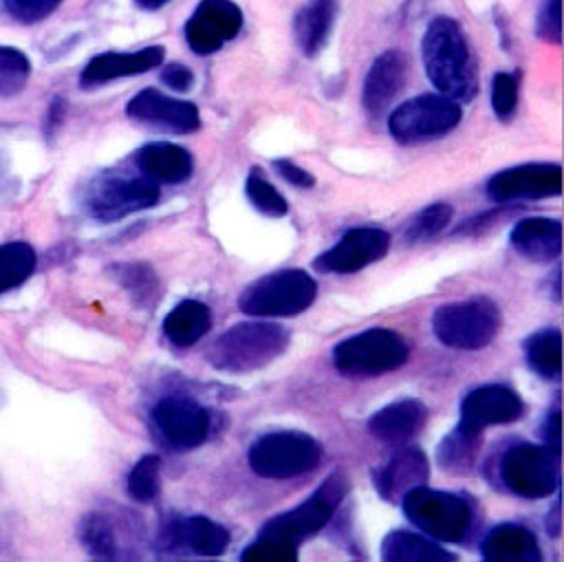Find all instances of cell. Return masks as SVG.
<instances>
[{"instance_id":"bcb514c9","label":"cell","mask_w":564,"mask_h":562,"mask_svg":"<svg viewBox=\"0 0 564 562\" xmlns=\"http://www.w3.org/2000/svg\"><path fill=\"white\" fill-rule=\"evenodd\" d=\"M139 7H143V9H159V7H163V4H167L170 0H134Z\"/></svg>"},{"instance_id":"f1b7e54d","label":"cell","mask_w":564,"mask_h":562,"mask_svg":"<svg viewBox=\"0 0 564 562\" xmlns=\"http://www.w3.org/2000/svg\"><path fill=\"white\" fill-rule=\"evenodd\" d=\"M527 366L542 379H560L562 375V333L555 326L533 331L522 342Z\"/></svg>"},{"instance_id":"44dd1931","label":"cell","mask_w":564,"mask_h":562,"mask_svg":"<svg viewBox=\"0 0 564 562\" xmlns=\"http://www.w3.org/2000/svg\"><path fill=\"white\" fill-rule=\"evenodd\" d=\"M405 84V60L399 51L381 53L368 68L361 86V104L370 117H379Z\"/></svg>"},{"instance_id":"8fae6325","label":"cell","mask_w":564,"mask_h":562,"mask_svg":"<svg viewBox=\"0 0 564 562\" xmlns=\"http://www.w3.org/2000/svg\"><path fill=\"white\" fill-rule=\"evenodd\" d=\"M159 183L148 179L145 174H104L88 185L84 205L95 220L115 223L128 214L154 207L159 203Z\"/></svg>"},{"instance_id":"8d00e7d4","label":"cell","mask_w":564,"mask_h":562,"mask_svg":"<svg viewBox=\"0 0 564 562\" xmlns=\"http://www.w3.org/2000/svg\"><path fill=\"white\" fill-rule=\"evenodd\" d=\"M31 75L29 57L11 46H0V95L18 93Z\"/></svg>"},{"instance_id":"9c48e42d","label":"cell","mask_w":564,"mask_h":562,"mask_svg":"<svg viewBox=\"0 0 564 562\" xmlns=\"http://www.w3.org/2000/svg\"><path fill=\"white\" fill-rule=\"evenodd\" d=\"M346 494L348 478L341 472H333L304 502L267 520L260 533L275 536L291 544H300L302 540L315 536L319 529L326 527Z\"/></svg>"},{"instance_id":"603a6c76","label":"cell","mask_w":564,"mask_h":562,"mask_svg":"<svg viewBox=\"0 0 564 562\" xmlns=\"http://www.w3.org/2000/svg\"><path fill=\"white\" fill-rule=\"evenodd\" d=\"M509 242L524 260L551 262L562 253V223L544 216L522 218L513 225Z\"/></svg>"},{"instance_id":"83f0119b","label":"cell","mask_w":564,"mask_h":562,"mask_svg":"<svg viewBox=\"0 0 564 562\" xmlns=\"http://www.w3.org/2000/svg\"><path fill=\"white\" fill-rule=\"evenodd\" d=\"M212 328V311L205 302L183 300L163 320L165 337L178 346L189 348Z\"/></svg>"},{"instance_id":"9a60e30c","label":"cell","mask_w":564,"mask_h":562,"mask_svg":"<svg viewBox=\"0 0 564 562\" xmlns=\"http://www.w3.org/2000/svg\"><path fill=\"white\" fill-rule=\"evenodd\" d=\"M390 249V234L379 227L348 229L330 249L313 260L322 273H355L381 260Z\"/></svg>"},{"instance_id":"52a82bcc","label":"cell","mask_w":564,"mask_h":562,"mask_svg":"<svg viewBox=\"0 0 564 562\" xmlns=\"http://www.w3.org/2000/svg\"><path fill=\"white\" fill-rule=\"evenodd\" d=\"M249 467L269 480H286L313 472L322 461L317 439L297 430L269 432L256 439L247 454Z\"/></svg>"},{"instance_id":"484cf974","label":"cell","mask_w":564,"mask_h":562,"mask_svg":"<svg viewBox=\"0 0 564 562\" xmlns=\"http://www.w3.org/2000/svg\"><path fill=\"white\" fill-rule=\"evenodd\" d=\"M337 13V0H306L293 20L295 42L304 55L313 57L328 40Z\"/></svg>"},{"instance_id":"4316f807","label":"cell","mask_w":564,"mask_h":562,"mask_svg":"<svg viewBox=\"0 0 564 562\" xmlns=\"http://www.w3.org/2000/svg\"><path fill=\"white\" fill-rule=\"evenodd\" d=\"M381 560L388 562H452L456 553L443 549L425 533L394 529L381 540Z\"/></svg>"},{"instance_id":"4dcf8cb0","label":"cell","mask_w":564,"mask_h":562,"mask_svg":"<svg viewBox=\"0 0 564 562\" xmlns=\"http://www.w3.org/2000/svg\"><path fill=\"white\" fill-rule=\"evenodd\" d=\"M110 275L130 293L139 306H152L161 293V282L154 269L145 262L112 264Z\"/></svg>"},{"instance_id":"7a4b0ae2","label":"cell","mask_w":564,"mask_h":562,"mask_svg":"<svg viewBox=\"0 0 564 562\" xmlns=\"http://www.w3.org/2000/svg\"><path fill=\"white\" fill-rule=\"evenodd\" d=\"M289 331L282 324L253 320L240 322L220 333L207 348V361L223 372L245 375L269 366L289 346Z\"/></svg>"},{"instance_id":"5bb4252c","label":"cell","mask_w":564,"mask_h":562,"mask_svg":"<svg viewBox=\"0 0 564 562\" xmlns=\"http://www.w3.org/2000/svg\"><path fill=\"white\" fill-rule=\"evenodd\" d=\"M242 29V11L231 0H200L185 22V42L196 55H212Z\"/></svg>"},{"instance_id":"7dc6e473","label":"cell","mask_w":564,"mask_h":562,"mask_svg":"<svg viewBox=\"0 0 564 562\" xmlns=\"http://www.w3.org/2000/svg\"><path fill=\"white\" fill-rule=\"evenodd\" d=\"M560 289H562V282H560V269L553 271V300L560 302Z\"/></svg>"},{"instance_id":"1f68e13d","label":"cell","mask_w":564,"mask_h":562,"mask_svg":"<svg viewBox=\"0 0 564 562\" xmlns=\"http://www.w3.org/2000/svg\"><path fill=\"white\" fill-rule=\"evenodd\" d=\"M37 256L26 242L0 245V293L20 287L35 271Z\"/></svg>"},{"instance_id":"c3c4849f","label":"cell","mask_w":564,"mask_h":562,"mask_svg":"<svg viewBox=\"0 0 564 562\" xmlns=\"http://www.w3.org/2000/svg\"><path fill=\"white\" fill-rule=\"evenodd\" d=\"M0 170H2V159H0Z\"/></svg>"},{"instance_id":"e0dca14e","label":"cell","mask_w":564,"mask_h":562,"mask_svg":"<svg viewBox=\"0 0 564 562\" xmlns=\"http://www.w3.org/2000/svg\"><path fill=\"white\" fill-rule=\"evenodd\" d=\"M126 112L134 121L152 123L176 134H189L200 128V115L192 101L170 97L156 88H143L137 93L128 101Z\"/></svg>"},{"instance_id":"ba28073f","label":"cell","mask_w":564,"mask_h":562,"mask_svg":"<svg viewBox=\"0 0 564 562\" xmlns=\"http://www.w3.org/2000/svg\"><path fill=\"white\" fill-rule=\"evenodd\" d=\"M500 480L520 498H546L560 485V454L546 445L516 443L500 456Z\"/></svg>"},{"instance_id":"3957f363","label":"cell","mask_w":564,"mask_h":562,"mask_svg":"<svg viewBox=\"0 0 564 562\" xmlns=\"http://www.w3.org/2000/svg\"><path fill=\"white\" fill-rule=\"evenodd\" d=\"M401 507L405 518L436 542H460L474 525L471 502L454 491L419 485L401 498Z\"/></svg>"},{"instance_id":"b9f144b4","label":"cell","mask_w":564,"mask_h":562,"mask_svg":"<svg viewBox=\"0 0 564 562\" xmlns=\"http://www.w3.org/2000/svg\"><path fill=\"white\" fill-rule=\"evenodd\" d=\"M161 82L176 90V93H187L194 84V75L192 71L185 66V64H178V62H172V64H165L161 68Z\"/></svg>"},{"instance_id":"ee69618b","label":"cell","mask_w":564,"mask_h":562,"mask_svg":"<svg viewBox=\"0 0 564 562\" xmlns=\"http://www.w3.org/2000/svg\"><path fill=\"white\" fill-rule=\"evenodd\" d=\"M560 434H562V414H560V410L555 408V410H553L551 414H546V419L542 421V425H540V439H542V443H544L549 450H553V452L560 454V443H562Z\"/></svg>"},{"instance_id":"74e56055","label":"cell","mask_w":564,"mask_h":562,"mask_svg":"<svg viewBox=\"0 0 564 562\" xmlns=\"http://www.w3.org/2000/svg\"><path fill=\"white\" fill-rule=\"evenodd\" d=\"M240 560H247V562H295L297 544H291L275 536L260 533L249 547H245Z\"/></svg>"},{"instance_id":"f6af8a7d","label":"cell","mask_w":564,"mask_h":562,"mask_svg":"<svg viewBox=\"0 0 564 562\" xmlns=\"http://www.w3.org/2000/svg\"><path fill=\"white\" fill-rule=\"evenodd\" d=\"M560 520H562V516H560V500H555V502H553V507H551V511H549V514H546V518H544L546 531H549L553 538H557V536H560V529H562Z\"/></svg>"},{"instance_id":"d6986e66","label":"cell","mask_w":564,"mask_h":562,"mask_svg":"<svg viewBox=\"0 0 564 562\" xmlns=\"http://www.w3.org/2000/svg\"><path fill=\"white\" fill-rule=\"evenodd\" d=\"M430 465L419 447H403L390 456L383 465L372 469V483L383 500L397 502L412 487L425 485Z\"/></svg>"},{"instance_id":"8992f818","label":"cell","mask_w":564,"mask_h":562,"mask_svg":"<svg viewBox=\"0 0 564 562\" xmlns=\"http://www.w3.org/2000/svg\"><path fill=\"white\" fill-rule=\"evenodd\" d=\"M502 315L494 300L469 298L443 304L432 315L436 339L456 350H478L487 346L500 331Z\"/></svg>"},{"instance_id":"d6a6232c","label":"cell","mask_w":564,"mask_h":562,"mask_svg":"<svg viewBox=\"0 0 564 562\" xmlns=\"http://www.w3.org/2000/svg\"><path fill=\"white\" fill-rule=\"evenodd\" d=\"M79 540L84 549L99 558V560H115L119 555V544H117V533L108 516L93 511L84 516L79 525Z\"/></svg>"},{"instance_id":"7c38bea8","label":"cell","mask_w":564,"mask_h":562,"mask_svg":"<svg viewBox=\"0 0 564 562\" xmlns=\"http://www.w3.org/2000/svg\"><path fill=\"white\" fill-rule=\"evenodd\" d=\"M163 443L176 452H187L205 443L209 434L207 410L187 397H163L150 414Z\"/></svg>"},{"instance_id":"ac0fdd59","label":"cell","mask_w":564,"mask_h":562,"mask_svg":"<svg viewBox=\"0 0 564 562\" xmlns=\"http://www.w3.org/2000/svg\"><path fill=\"white\" fill-rule=\"evenodd\" d=\"M159 544L165 551L220 555L229 544V531L207 516H183L161 531Z\"/></svg>"},{"instance_id":"277c9868","label":"cell","mask_w":564,"mask_h":562,"mask_svg":"<svg viewBox=\"0 0 564 562\" xmlns=\"http://www.w3.org/2000/svg\"><path fill=\"white\" fill-rule=\"evenodd\" d=\"M410 357L408 342L390 328H368L333 348V366L344 377H379L401 368Z\"/></svg>"},{"instance_id":"7402d4cb","label":"cell","mask_w":564,"mask_h":562,"mask_svg":"<svg viewBox=\"0 0 564 562\" xmlns=\"http://www.w3.org/2000/svg\"><path fill=\"white\" fill-rule=\"evenodd\" d=\"M427 421V408L419 399H399L379 408L368 419V432L390 445L412 441Z\"/></svg>"},{"instance_id":"7bdbcfd3","label":"cell","mask_w":564,"mask_h":562,"mask_svg":"<svg viewBox=\"0 0 564 562\" xmlns=\"http://www.w3.org/2000/svg\"><path fill=\"white\" fill-rule=\"evenodd\" d=\"M275 172L291 185L295 187H313L315 185V176L311 172H306L304 167H300L297 163L289 161V159H275L273 161Z\"/></svg>"},{"instance_id":"2e32d148","label":"cell","mask_w":564,"mask_h":562,"mask_svg":"<svg viewBox=\"0 0 564 562\" xmlns=\"http://www.w3.org/2000/svg\"><path fill=\"white\" fill-rule=\"evenodd\" d=\"M524 403L518 392L505 383H485L469 390L460 401V421L465 428L482 432L491 425L513 423L522 417Z\"/></svg>"},{"instance_id":"5b68a950","label":"cell","mask_w":564,"mask_h":562,"mask_svg":"<svg viewBox=\"0 0 564 562\" xmlns=\"http://www.w3.org/2000/svg\"><path fill=\"white\" fill-rule=\"evenodd\" d=\"M317 295L315 280L302 269H280L253 280L238 298L251 317H289L306 311Z\"/></svg>"},{"instance_id":"6da1fadb","label":"cell","mask_w":564,"mask_h":562,"mask_svg":"<svg viewBox=\"0 0 564 562\" xmlns=\"http://www.w3.org/2000/svg\"><path fill=\"white\" fill-rule=\"evenodd\" d=\"M421 60L432 86L463 104L478 93V68L467 35L454 18H434L421 37Z\"/></svg>"},{"instance_id":"4fadbf2b","label":"cell","mask_w":564,"mask_h":562,"mask_svg":"<svg viewBox=\"0 0 564 562\" xmlns=\"http://www.w3.org/2000/svg\"><path fill=\"white\" fill-rule=\"evenodd\" d=\"M485 190L494 203L560 196L562 167L557 163H520L496 172L487 181Z\"/></svg>"},{"instance_id":"d590c367","label":"cell","mask_w":564,"mask_h":562,"mask_svg":"<svg viewBox=\"0 0 564 562\" xmlns=\"http://www.w3.org/2000/svg\"><path fill=\"white\" fill-rule=\"evenodd\" d=\"M159 469H161V458L156 454L141 456L128 474V480H126L128 496L137 502H152L159 491Z\"/></svg>"},{"instance_id":"e575fe53","label":"cell","mask_w":564,"mask_h":562,"mask_svg":"<svg viewBox=\"0 0 564 562\" xmlns=\"http://www.w3.org/2000/svg\"><path fill=\"white\" fill-rule=\"evenodd\" d=\"M454 209L447 203H432L425 209H421L408 225L405 229V240L416 245V242H425L432 240L434 236H438L452 220Z\"/></svg>"},{"instance_id":"836d02e7","label":"cell","mask_w":564,"mask_h":562,"mask_svg":"<svg viewBox=\"0 0 564 562\" xmlns=\"http://www.w3.org/2000/svg\"><path fill=\"white\" fill-rule=\"evenodd\" d=\"M245 194L249 203L264 216H286L289 212L286 198L267 181L264 172L258 165H253L247 174Z\"/></svg>"},{"instance_id":"ab89813d","label":"cell","mask_w":564,"mask_h":562,"mask_svg":"<svg viewBox=\"0 0 564 562\" xmlns=\"http://www.w3.org/2000/svg\"><path fill=\"white\" fill-rule=\"evenodd\" d=\"M4 11L20 22H37L53 13L62 0H0Z\"/></svg>"},{"instance_id":"cb8c5ba5","label":"cell","mask_w":564,"mask_h":562,"mask_svg":"<svg viewBox=\"0 0 564 562\" xmlns=\"http://www.w3.org/2000/svg\"><path fill=\"white\" fill-rule=\"evenodd\" d=\"M134 165L141 174L156 183H185L194 170V156L189 150L167 143V141H152L141 145L134 156Z\"/></svg>"},{"instance_id":"30bf717a","label":"cell","mask_w":564,"mask_h":562,"mask_svg":"<svg viewBox=\"0 0 564 562\" xmlns=\"http://www.w3.org/2000/svg\"><path fill=\"white\" fill-rule=\"evenodd\" d=\"M463 119L458 101L445 95H419L399 104L388 117V130L399 143H421L452 132Z\"/></svg>"},{"instance_id":"f35d334b","label":"cell","mask_w":564,"mask_h":562,"mask_svg":"<svg viewBox=\"0 0 564 562\" xmlns=\"http://www.w3.org/2000/svg\"><path fill=\"white\" fill-rule=\"evenodd\" d=\"M518 108V77L511 73H496L491 79V110L500 121L513 117Z\"/></svg>"},{"instance_id":"60d3db41","label":"cell","mask_w":564,"mask_h":562,"mask_svg":"<svg viewBox=\"0 0 564 562\" xmlns=\"http://www.w3.org/2000/svg\"><path fill=\"white\" fill-rule=\"evenodd\" d=\"M538 35L546 42L560 44L562 40V0H549L538 15Z\"/></svg>"},{"instance_id":"d4e9b609","label":"cell","mask_w":564,"mask_h":562,"mask_svg":"<svg viewBox=\"0 0 564 562\" xmlns=\"http://www.w3.org/2000/svg\"><path fill=\"white\" fill-rule=\"evenodd\" d=\"M487 562H538L542 558L535 536L516 522L496 525L480 542Z\"/></svg>"},{"instance_id":"f546056e","label":"cell","mask_w":564,"mask_h":562,"mask_svg":"<svg viewBox=\"0 0 564 562\" xmlns=\"http://www.w3.org/2000/svg\"><path fill=\"white\" fill-rule=\"evenodd\" d=\"M480 434L476 430L465 428L463 423H456L452 432L445 434V439L438 443L436 456L441 467L449 472H465L474 465L478 450H480Z\"/></svg>"},{"instance_id":"ffe728a7","label":"cell","mask_w":564,"mask_h":562,"mask_svg":"<svg viewBox=\"0 0 564 562\" xmlns=\"http://www.w3.org/2000/svg\"><path fill=\"white\" fill-rule=\"evenodd\" d=\"M163 46H145L130 53H99L82 71L79 84L84 88L99 86L121 77H134L145 71L156 68L163 62Z\"/></svg>"}]
</instances>
